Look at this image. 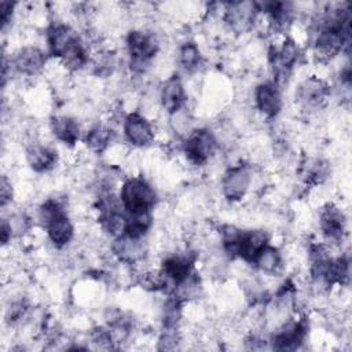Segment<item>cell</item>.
Wrapping results in <instances>:
<instances>
[{
    "instance_id": "obj_1",
    "label": "cell",
    "mask_w": 352,
    "mask_h": 352,
    "mask_svg": "<svg viewBox=\"0 0 352 352\" xmlns=\"http://www.w3.org/2000/svg\"><path fill=\"white\" fill-rule=\"evenodd\" d=\"M45 37L50 55L58 58L66 69L76 72L87 66L88 47L72 25L54 22L48 26Z\"/></svg>"
},
{
    "instance_id": "obj_2",
    "label": "cell",
    "mask_w": 352,
    "mask_h": 352,
    "mask_svg": "<svg viewBox=\"0 0 352 352\" xmlns=\"http://www.w3.org/2000/svg\"><path fill=\"white\" fill-rule=\"evenodd\" d=\"M38 221L55 248L62 249L72 242L74 236V226L69 219L65 206L58 199L48 198L40 205Z\"/></svg>"
},
{
    "instance_id": "obj_3",
    "label": "cell",
    "mask_w": 352,
    "mask_h": 352,
    "mask_svg": "<svg viewBox=\"0 0 352 352\" xmlns=\"http://www.w3.org/2000/svg\"><path fill=\"white\" fill-rule=\"evenodd\" d=\"M120 201L128 216L151 214L157 205V192L142 176L126 177L120 188Z\"/></svg>"
},
{
    "instance_id": "obj_4",
    "label": "cell",
    "mask_w": 352,
    "mask_h": 352,
    "mask_svg": "<svg viewBox=\"0 0 352 352\" xmlns=\"http://www.w3.org/2000/svg\"><path fill=\"white\" fill-rule=\"evenodd\" d=\"M125 47L131 70L136 74H143L160 51V40L154 32L138 28L128 32Z\"/></svg>"
},
{
    "instance_id": "obj_5",
    "label": "cell",
    "mask_w": 352,
    "mask_h": 352,
    "mask_svg": "<svg viewBox=\"0 0 352 352\" xmlns=\"http://www.w3.org/2000/svg\"><path fill=\"white\" fill-rule=\"evenodd\" d=\"M219 140L208 128H197L187 133L183 142V151L194 165L206 164L217 151Z\"/></svg>"
},
{
    "instance_id": "obj_6",
    "label": "cell",
    "mask_w": 352,
    "mask_h": 352,
    "mask_svg": "<svg viewBox=\"0 0 352 352\" xmlns=\"http://www.w3.org/2000/svg\"><path fill=\"white\" fill-rule=\"evenodd\" d=\"M319 228L326 242L342 243L346 235V216L342 209L331 202L323 205L319 212Z\"/></svg>"
},
{
    "instance_id": "obj_7",
    "label": "cell",
    "mask_w": 352,
    "mask_h": 352,
    "mask_svg": "<svg viewBox=\"0 0 352 352\" xmlns=\"http://www.w3.org/2000/svg\"><path fill=\"white\" fill-rule=\"evenodd\" d=\"M7 62V60H6ZM47 54L37 45H23L11 56L8 66L25 77H34L44 70Z\"/></svg>"
},
{
    "instance_id": "obj_8",
    "label": "cell",
    "mask_w": 352,
    "mask_h": 352,
    "mask_svg": "<svg viewBox=\"0 0 352 352\" xmlns=\"http://www.w3.org/2000/svg\"><path fill=\"white\" fill-rule=\"evenodd\" d=\"M258 8L252 1H234L224 4L223 21L234 33H246L257 19Z\"/></svg>"
},
{
    "instance_id": "obj_9",
    "label": "cell",
    "mask_w": 352,
    "mask_h": 352,
    "mask_svg": "<svg viewBox=\"0 0 352 352\" xmlns=\"http://www.w3.org/2000/svg\"><path fill=\"white\" fill-rule=\"evenodd\" d=\"M122 133L125 140L138 148L150 146L155 136L151 121L138 111H132L125 116L122 122Z\"/></svg>"
},
{
    "instance_id": "obj_10",
    "label": "cell",
    "mask_w": 352,
    "mask_h": 352,
    "mask_svg": "<svg viewBox=\"0 0 352 352\" xmlns=\"http://www.w3.org/2000/svg\"><path fill=\"white\" fill-rule=\"evenodd\" d=\"M330 95V85L316 76L307 77L296 89V100L304 110L320 109Z\"/></svg>"
},
{
    "instance_id": "obj_11",
    "label": "cell",
    "mask_w": 352,
    "mask_h": 352,
    "mask_svg": "<svg viewBox=\"0 0 352 352\" xmlns=\"http://www.w3.org/2000/svg\"><path fill=\"white\" fill-rule=\"evenodd\" d=\"M252 183V173L248 165L238 164L230 166L221 177L223 197L231 202L241 201L249 191Z\"/></svg>"
},
{
    "instance_id": "obj_12",
    "label": "cell",
    "mask_w": 352,
    "mask_h": 352,
    "mask_svg": "<svg viewBox=\"0 0 352 352\" xmlns=\"http://www.w3.org/2000/svg\"><path fill=\"white\" fill-rule=\"evenodd\" d=\"M256 109L267 118L276 117L282 110L280 87L274 80H267L256 85L253 92Z\"/></svg>"
},
{
    "instance_id": "obj_13",
    "label": "cell",
    "mask_w": 352,
    "mask_h": 352,
    "mask_svg": "<svg viewBox=\"0 0 352 352\" xmlns=\"http://www.w3.org/2000/svg\"><path fill=\"white\" fill-rule=\"evenodd\" d=\"M160 104L169 116H176L184 110L187 103V92L179 74L168 77L160 88Z\"/></svg>"
},
{
    "instance_id": "obj_14",
    "label": "cell",
    "mask_w": 352,
    "mask_h": 352,
    "mask_svg": "<svg viewBox=\"0 0 352 352\" xmlns=\"http://www.w3.org/2000/svg\"><path fill=\"white\" fill-rule=\"evenodd\" d=\"M194 261L195 256L191 252L184 253H172L170 256L165 257L161 264V272L165 276L168 283H172L173 289L186 280L190 275L194 274Z\"/></svg>"
},
{
    "instance_id": "obj_15",
    "label": "cell",
    "mask_w": 352,
    "mask_h": 352,
    "mask_svg": "<svg viewBox=\"0 0 352 352\" xmlns=\"http://www.w3.org/2000/svg\"><path fill=\"white\" fill-rule=\"evenodd\" d=\"M308 333V323L305 318L298 320H289L282 324L280 329L272 336L271 344L274 349L293 351L297 349L305 340Z\"/></svg>"
},
{
    "instance_id": "obj_16",
    "label": "cell",
    "mask_w": 352,
    "mask_h": 352,
    "mask_svg": "<svg viewBox=\"0 0 352 352\" xmlns=\"http://www.w3.org/2000/svg\"><path fill=\"white\" fill-rule=\"evenodd\" d=\"M111 253L124 264H136L142 261L147 254V242L144 238H136L131 235H121L113 238Z\"/></svg>"
},
{
    "instance_id": "obj_17",
    "label": "cell",
    "mask_w": 352,
    "mask_h": 352,
    "mask_svg": "<svg viewBox=\"0 0 352 352\" xmlns=\"http://www.w3.org/2000/svg\"><path fill=\"white\" fill-rule=\"evenodd\" d=\"M26 162L32 170L44 173L55 168L58 162V151L45 143L30 142L25 151Z\"/></svg>"
},
{
    "instance_id": "obj_18",
    "label": "cell",
    "mask_w": 352,
    "mask_h": 352,
    "mask_svg": "<svg viewBox=\"0 0 352 352\" xmlns=\"http://www.w3.org/2000/svg\"><path fill=\"white\" fill-rule=\"evenodd\" d=\"M51 131L54 136L63 144L73 146L77 143L81 128L78 121L70 116H56L51 120Z\"/></svg>"
},
{
    "instance_id": "obj_19",
    "label": "cell",
    "mask_w": 352,
    "mask_h": 352,
    "mask_svg": "<svg viewBox=\"0 0 352 352\" xmlns=\"http://www.w3.org/2000/svg\"><path fill=\"white\" fill-rule=\"evenodd\" d=\"M252 264L261 274L276 275L283 268V257L278 248H274L268 243L257 253V256L254 257Z\"/></svg>"
},
{
    "instance_id": "obj_20",
    "label": "cell",
    "mask_w": 352,
    "mask_h": 352,
    "mask_svg": "<svg viewBox=\"0 0 352 352\" xmlns=\"http://www.w3.org/2000/svg\"><path fill=\"white\" fill-rule=\"evenodd\" d=\"M204 56L199 51V47L194 41H184L177 50V63L182 70L186 73L198 72L202 66Z\"/></svg>"
},
{
    "instance_id": "obj_21",
    "label": "cell",
    "mask_w": 352,
    "mask_h": 352,
    "mask_svg": "<svg viewBox=\"0 0 352 352\" xmlns=\"http://www.w3.org/2000/svg\"><path fill=\"white\" fill-rule=\"evenodd\" d=\"M113 140V131L104 124H95L91 126L84 136L87 147L94 153L104 151Z\"/></svg>"
},
{
    "instance_id": "obj_22",
    "label": "cell",
    "mask_w": 352,
    "mask_h": 352,
    "mask_svg": "<svg viewBox=\"0 0 352 352\" xmlns=\"http://www.w3.org/2000/svg\"><path fill=\"white\" fill-rule=\"evenodd\" d=\"M12 197H14V190H12L11 180H8L7 176L3 175L1 183H0V201H1V208L3 209H6V206L8 204H11Z\"/></svg>"
},
{
    "instance_id": "obj_23",
    "label": "cell",
    "mask_w": 352,
    "mask_h": 352,
    "mask_svg": "<svg viewBox=\"0 0 352 352\" xmlns=\"http://www.w3.org/2000/svg\"><path fill=\"white\" fill-rule=\"evenodd\" d=\"M14 10H15V3H11V1H1L0 3L1 28H3V30H6V28L11 23L12 16H14Z\"/></svg>"
}]
</instances>
